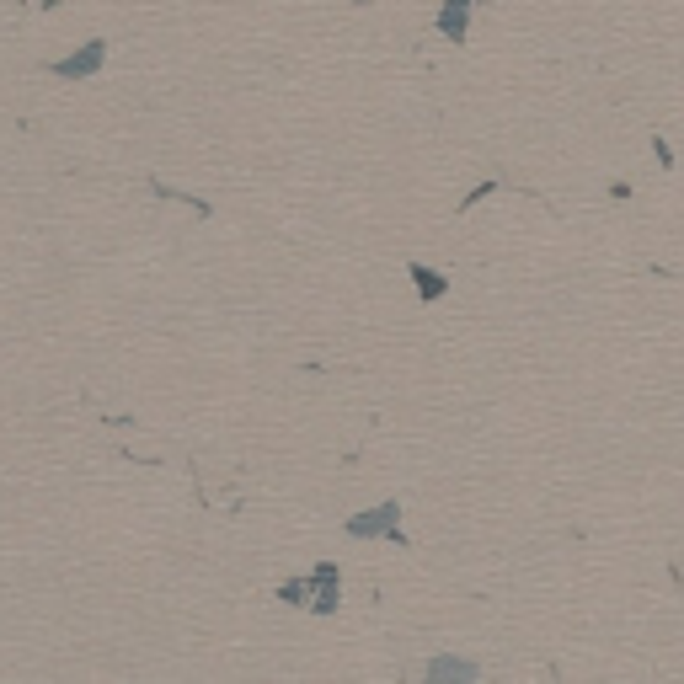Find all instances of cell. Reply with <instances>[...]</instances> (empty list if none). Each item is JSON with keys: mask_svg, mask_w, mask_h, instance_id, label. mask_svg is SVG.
Wrapping results in <instances>:
<instances>
[{"mask_svg": "<svg viewBox=\"0 0 684 684\" xmlns=\"http://www.w3.org/2000/svg\"><path fill=\"white\" fill-rule=\"evenodd\" d=\"M337 578H342V572H337V562H321L316 572H310V578H294V583H284V588H278V599H284V604H300V610H321V615H332L337 610Z\"/></svg>", "mask_w": 684, "mask_h": 684, "instance_id": "cell-1", "label": "cell"}, {"mask_svg": "<svg viewBox=\"0 0 684 684\" xmlns=\"http://www.w3.org/2000/svg\"><path fill=\"white\" fill-rule=\"evenodd\" d=\"M348 535L353 540H396V546H407V535H401V503H380V508H369L359 513V519H348Z\"/></svg>", "mask_w": 684, "mask_h": 684, "instance_id": "cell-2", "label": "cell"}, {"mask_svg": "<svg viewBox=\"0 0 684 684\" xmlns=\"http://www.w3.org/2000/svg\"><path fill=\"white\" fill-rule=\"evenodd\" d=\"M471 11H476V0H444L439 33H444L449 43H465V33H471Z\"/></svg>", "mask_w": 684, "mask_h": 684, "instance_id": "cell-4", "label": "cell"}, {"mask_svg": "<svg viewBox=\"0 0 684 684\" xmlns=\"http://www.w3.org/2000/svg\"><path fill=\"white\" fill-rule=\"evenodd\" d=\"M423 674H428V684H471L476 679V663L471 658H433Z\"/></svg>", "mask_w": 684, "mask_h": 684, "instance_id": "cell-5", "label": "cell"}, {"mask_svg": "<svg viewBox=\"0 0 684 684\" xmlns=\"http://www.w3.org/2000/svg\"><path fill=\"white\" fill-rule=\"evenodd\" d=\"M412 284H417V294H423V300H439V294L449 289V278L433 273V268H423V262H412Z\"/></svg>", "mask_w": 684, "mask_h": 684, "instance_id": "cell-6", "label": "cell"}, {"mask_svg": "<svg viewBox=\"0 0 684 684\" xmlns=\"http://www.w3.org/2000/svg\"><path fill=\"white\" fill-rule=\"evenodd\" d=\"M102 59H107V43H86V49H75L70 59H54V75L59 81H86V75H97L102 70Z\"/></svg>", "mask_w": 684, "mask_h": 684, "instance_id": "cell-3", "label": "cell"}, {"mask_svg": "<svg viewBox=\"0 0 684 684\" xmlns=\"http://www.w3.org/2000/svg\"><path fill=\"white\" fill-rule=\"evenodd\" d=\"M652 155H658V161H663V171H668V166H674V150H668V145H663V139H652Z\"/></svg>", "mask_w": 684, "mask_h": 684, "instance_id": "cell-7", "label": "cell"}]
</instances>
